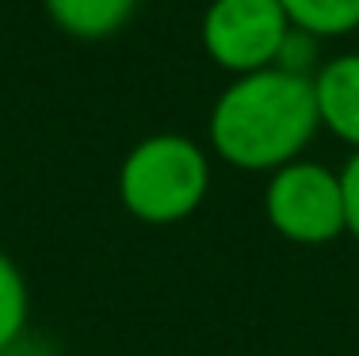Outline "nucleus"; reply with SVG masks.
I'll return each instance as SVG.
<instances>
[{
	"instance_id": "f257e3e1",
	"label": "nucleus",
	"mask_w": 359,
	"mask_h": 356,
	"mask_svg": "<svg viewBox=\"0 0 359 356\" xmlns=\"http://www.w3.org/2000/svg\"><path fill=\"white\" fill-rule=\"evenodd\" d=\"M318 131L313 77L279 65L233 77L210 107V146L245 173H276L298 161Z\"/></svg>"
},
{
	"instance_id": "f03ea898",
	"label": "nucleus",
	"mask_w": 359,
	"mask_h": 356,
	"mask_svg": "<svg viewBox=\"0 0 359 356\" xmlns=\"http://www.w3.org/2000/svg\"><path fill=\"white\" fill-rule=\"evenodd\" d=\"M210 192V161L184 134H149L118 165V199L149 226L184 223Z\"/></svg>"
},
{
	"instance_id": "7ed1b4c3",
	"label": "nucleus",
	"mask_w": 359,
	"mask_h": 356,
	"mask_svg": "<svg viewBox=\"0 0 359 356\" xmlns=\"http://www.w3.org/2000/svg\"><path fill=\"white\" fill-rule=\"evenodd\" d=\"M264 211H268V223L294 245H325L348 234L340 173L318 161L298 157L276 169L264 192Z\"/></svg>"
},
{
	"instance_id": "20e7f679",
	"label": "nucleus",
	"mask_w": 359,
	"mask_h": 356,
	"mask_svg": "<svg viewBox=\"0 0 359 356\" xmlns=\"http://www.w3.org/2000/svg\"><path fill=\"white\" fill-rule=\"evenodd\" d=\"M294 23L279 0H210L203 12V50L233 77L271 70Z\"/></svg>"
},
{
	"instance_id": "39448f33",
	"label": "nucleus",
	"mask_w": 359,
	"mask_h": 356,
	"mask_svg": "<svg viewBox=\"0 0 359 356\" xmlns=\"http://www.w3.org/2000/svg\"><path fill=\"white\" fill-rule=\"evenodd\" d=\"M313 100L325 131L359 150V54H340L313 73Z\"/></svg>"
},
{
	"instance_id": "423d86ee",
	"label": "nucleus",
	"mask_w": 359,
	"mask_h": 356,
	"mask_svg": "<svg viewBox=\"0 0 359 356\" xmlns=\"http://www.w3.org/2000/svg\"><path fill=\"white\" fill-rule=\"evenodd\" d=\"M46 15L73 39L100 42L130 23L138 0H42Z\"/></svg>"
},
{
	"instance_id": "0eeeda50",
	"label": "nucleus",
	"mask_w": 359,
	"mask_h": 356,
	"mask_svg": "<svg viewBox=\"0 0 359 356\" xmlns=\"http://www.w3.org/2000/svg\"><path fill=\"white\" fill-rule=\"evenodd\" d=\"M287 20L313 39H340L359 27V0H279Z\"/></svg>"
},
{
	"instance_id": "6e6552de",
	"label": "nucleus",
	"mask_w": 359,
	"mask_h": 356,
	"mask_svg": "<svg viewBox=\"0 0 359 356\" xmlns=\"http://www.w3.org/2000/svg\"><path fill=\"white\" fill-rule=\"evenodd\" d=\"M27 279H23L20 265L0 249V356L20 341L23 326H27Z\"/></svg>"
},
{
	"instance_id": "1a4fd4ad",
	"label": "nucleus",
	"mask_w": 359,
	"mask_h": 356,
	"mask_svg": "<svg viewBox=\"0 0 359 356\" xmlns=\"http://www.w3.org/2000/svg\"><path fill=\"white\" fill-rule=\"evenodd\" d=\"M318 42H321V39H313L310 31L290 27L283 50H279V58H276V65H279V70H287V73H302V77H313V73L321 70V65H318Z\"/></svg>"
},
{
	"instance_id": "9d476101",
	"label": "nucleus",
	"mask_w": 359,
	"mask_h": 356,
	"mask_svg": "<svg viewBox=\"0 0 359 356\" xmlns=\"http://www.w3.org/2000/svg\"><path fill=\"white\" fill-rule=\"evenodd\" d=\"M340 192H344V223H348V234L359 242V150L348 157V165L340 169Z\"/></svg>"
}]
</instances>
